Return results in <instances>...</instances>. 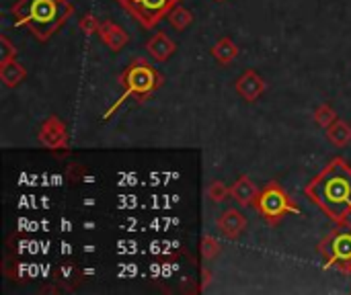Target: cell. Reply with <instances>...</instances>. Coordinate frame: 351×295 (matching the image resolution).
<instances>
[{"instance_id":"cell-1","label":"cell","mask_w":351,"mask_h":295,"mask_svg":"<svg viewBox=\"0 0 351 295\" xmlns=\"http://www.w3.org/2000/svg\"><path fill=\"white\" fill-rule=\"evenodd\" d=\"M306 193L337 222L351 214V168L346 160L335 158L308 185Z\"/></svg>"},{"instance_id":"cell-2","label":"cell","mask_w":351,"mask_h":295,"mask_svg":"<svg viewBox=\"0 0 351 295\" xmlns=\"http://www.w3.org/2000/svg\"><path fill=\"white\" fill-rule=\"evenodd\" d=\"M70 14L68 0H21L12 6L14 21L29 27L39 39H47Z\"/></svg>"},{"instance_id":"cell-3","label":"cell","mask_w":351,"mask_h":295,"mask_svg":"<svg viewBox=\"0 0 351 295\" xmlns=\"http://www.w3.org/2000/svg\"><path fill=\"white\" fill-rule=\"evenodd\" d=\"M121 84H123L121 101H125L130 94L142 101V99H146L160 84V76H158V72L152 66H148L144 62H138V64L130 66L123 72Z\"/></svg>"},{"instance_id":"cell-4","label":"cell","mask_w":351,"mask_h":295,"mask_svg":"<svg viewBox=\"0 0 351 295\" xmlns=\"http://www.w3.org/2000/svg\"><path fill=\"white\" fill-rule=\"evenodd\" d=\"M119 4L128 8L144 27H154L179 4V0H119Z\"/></svg>"},{"instance_id":"cell-5","label":"cell","mask_w":351,"mask_h":295,"mask_svg":"<svg viewBox=\"0 0 351 295\" xmlns=\"http://www.w3.org/2000/svg\"><path fill=\"white\" fill-rule=\"evenodd\" d=\"M255 203H257L259 211L263 214V218L269 220V222H276V220H280L286 211H292V209H294L292 203H290V199H288V195H286L276 183L267 185V187L263 189V193L257 197Z\"/></svg>"},{"instance_id":"cell-6","label":"cell","mask_w":351,"mask_h":295,"mask_svg":"<svg viewBox=\"0 0 351 295\" xmlns=\"http://www.w3.org/2000/svg\"><path fill=\"white\" fill-rule=\"evenodd\" d=\"M321 253L329 259V263H339L343 271L351 265V232H335L323 244Z\"/></svg>"},{"instance_id":"cell-7","label":"cell","mask_w":351,"mask_h":295,"mask_svg":"<svg viewBox=\"0 0 351 295\" xmlns=\"http://www.w3.org/2000/svg\"><path fill=\"white\" fill-rule=\"evenodd\" d=\"M218 230L226 238H239L247 230V218L239 209H226L218 220Z\"/></svg>"},{"instance_id":"cell-8","label":"cell","mask_w":351,"mask_h":295,"mask_svg":"<svg viewBox=\"0 0 351 295\" xmlns=\"http://www.w3.org/2000/svg\"><path fill=\"white\" fill-rule=\"evenodd\" d=\"M39 140L49 148H62L66 144V129H64L62 121H58L56 117L47 119L39 131Z\"/></svg>"},{"instance_id":"cell-9","label":"cell","mask_w":351,"mask_h":295,"mask_svg":"<svg viewBox=\"0 0 351 295\" xmlns=\"http://www.w3.org/2000/svg\"><path fill=\"white\" fill-rule=\"evenodd\" d=\"M263 88H265V84H263V80H261L255 72L243 74V76L239 78V82H237V90H239L241 97L247 99V101H255V99L263 92Z\"/></svg>"},{"instance_id":"cell-10","label":"cell","mask_w":351,"mask_h":295,"mask_svg":"<svg viewBox=\"0 0 351 295\" xmlns=\"http://www.w3.org/2000/svg\"><path fill=\"white\" fill-rule=\"evenodd\" d=\"M99 35H101V39L111 47V49H121L125 43H128V35H125V31L123 29H119L115 23H111V21H105V23H101V29H99Z\"/></svg>"},{"instance_id":"cell-11","label":"cell","mask_w":351,"mask_h":295,"mask_svg":"<svg viewBox=\"0 0 351 295\" xmlns=\"http://www.w3.org/2000/svg\"><path fill=\"white\" fill-rule=\"evenodd\" d=\"M230 195H232L239 203H243V205H251V203H255V201H257L259 191H257V187H255V183H253L251 179L241 177V179L234 183V187L230 189Z\"/></svg>"},{"instance_id":"cell-12","label":"cell","mask_w":351,"mask_h":295,"mask_svg":"<svg viewBox=\"0 0 351 295\" xmlns=\"http://www.w3.org/2000/svg\"><path fill=\"white\" fill-rule=\"evenodd\" d=\"M146 49L156 57V60H167L173 51H175V43L165 35V33H156L148 43Z\"/></svg>"},{"instance_id":"cell-13","label":"cell","mask_w":351,"mask_h":295,"mask_svg":"<svg viewBox=\"0 0 351 295\" xmlns=\"http://www.w3.org/2000/svg\"><path fill=\"white\" fill-rule=\"evenodd\" d=\"M0 78L6 86H16L19 82H23L25 78V68L21 64H16L14 60L2 64V70H0Z\"/></svg>"},{"instance_id":"cell-14","label":"cell","mask_w":351,"mask_h":295,"mask_svg":"<svg viewBox=\"0 0 351 295\" xmlns=\"http://www.w3.org/2000/svg\"><path fill=\"white\" fill-rule=\"evenodd\" d=\"M212 53H214V57H216L218 62L228 64V62H232V60L239 55V47H237L228 37H224V39H220V41L212 47Z\"/></svg>"},{"instance_id":"cell-15","label":"cell","mask_w":351,"mask_h":295,"mask_svg":"<svg viewBox=\"0 0 351 295\" xmlns=\"http://www.w3.org/2000/svg\"><path fill=\"white\" fill-rule=\"evenodd\" d=\"M327 138H329L333 144H337V146H346L348 142H351V127L348 123L335 119V121L327 127Z\"/></svg>"},{"instance_id":"cell-16","label":"cell","mask_w":351,"mask_h":295,"mask_svg":"<svg viewBox=\"0 0 351 295\" xmlns=\"http://www.w3.org/2000/svg\"><path fill=\"white\" fill-rule=\"evenodd\" d=\"M167 18H169V23H171L175 29H185V27L191 23L193 16H191V12H189L187 8H183V6L177 4V6L167 14Z\"/></svg>"},{"instance_id":"cell-17","label":"cell","mask_w":351,"mask_h":295,"mask_svg":"<svg viewBox=\"0 0 351 295\" xmlns=\"http://www.w3.org/2000/svg\"><path fill=\"white\" fill-rule=\"evenodd\" d=\"M315 119H317V123H319L321 127H329V125L337 119V115H335V111H333L329 105H321V107L315 111Z\"/></svg>"},{"instance_id":"cell-18","label":"cell","mask_w":351,"mask_h":295,"mask_svg":"<svg viewBox=\"0 0 351 295\" xmlns=\"http://www.w3.org/2000/svg\"><path fill=\"white\" fill-rule=\"evenodd\" d=\"M228 187L224 185V183H220V181H216V183H212V187L208 189V195H210V199L212 201H226V197H228Z\"/></svg>"},{"instance_id":"cell-19","label":"cell","mask_w":351,"mask_h":295,"mask_svg":"<svg viewBox=\"0 0 351 295\" xmlns=\"http://www.w3.org/2000/svg\"><path fill=\"white\" fill-rule=\"evenodd\" d=\"M80 29H82L84 33L93 35V33H99L101 23H99V18H95L93 14H84V16L80 18Z\"/></svg>"},{"instance_id":"cell-20","label":"cell","mask_w":351,"mask_h":295,"mask_svg":"<svg viewBox=\"0 0 351 295\" xmlns=\"http://www.w3.org/2000/svg\"><path fill=\"white\" fill-rule=\"evenodd\" d=\"M202 255H204L206 259H212V257L218 255V242H216L212 236H206V238L202 240Z\"/></svg>"},{"instance_id":"cell-21","label":"cell","mask_w":351,"mask_h":295,"mask_svg":"<svg viewBox=\"0 0 351 295\" xmlns=\"http://www.w3.org/2000/svg\"><path fill=\"white\" fill-rule=\"evenodd\" d=\"M0 47H2V51H0V62H2V64L10 62V60L14 57V47L10 45V41H8L6 37L0 39Z\"/></svg>"}]
</instances>
